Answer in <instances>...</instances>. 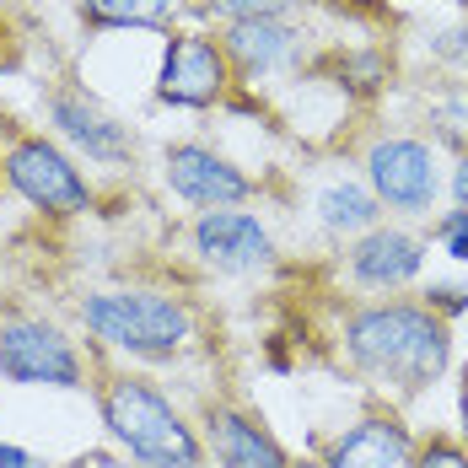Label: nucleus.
I'll return each instance as SVG.
<instances>
[{"label": "nucleus", "mask_w": 468, "mask_h": 468, "mask_svg": "<svg viewBox=\"0 0 468 468\" xmlns=\"http://www.w3.org/2000/svg\"><path fill=\"white\" fill-rule=\"evenodd\" d=\"M345 361L393 399H420L452 367V324H441L425 302L382 296L356 307L339 328Z\"/></svg>", "instance_id": "obj_1"}, {"label": "nucleus", "mask_w": 468, "mask_h": 468, "mask_svg": "<svg viewBox=\"0 0 468 468\" xmlns=\"http://www.w3.org/2000/svg\"><path fill=\"white\" fill-rule=\"evenodd\" d=\"M97 415L108 436L141 468H205V441L184 410L141 372H108L97 382Z\"/></svg>", "instance_id": "obj_2"}, {"label": "nucleus", "mask_w": 468, "mask_h": 468, "mask_svg": "<svg viewBox=\"0 0 468 468\" xmlns=\"http://www.w3.org/2000/svg\"><path fill=\"white\" fill-rule=\"evenodd\" d=\"M81 324L102 350L130 361H178L194 345V307L156 285H113L81 296Z\"/></svg>", "instance_id": "obj_3"}, {"label": "nucleus", "mask_w": 468, "mask_h": 468, "mask_svg": "<svg viewBox=\"0 0 468 468\" xmlns=\"http://www.w3.org/2000/svg\"><path fill=\"white\" fill-rule=\"evenodd\" d=\"M0 377L11 388H87V356L76 339L48 318L33 313H5L0 318Z\"/></svg>", "instance_id": "obj_4"}, {"label": "nucleus", "mask_w": 468, "mask_h": 468, "mask_svg": "<svg viewBox=\"0 0 468 468\" xmlns=\"http://www.w3.org/2000/svg\"><path fill=\"white\" fill-rule=\"evenodd\" d=\"M0 173L5 184L16 188L38 216H54V221H70L81 210H92V184L87 173L59 151L44 135H16L0 156Z\"/></svg>", "instance_id": "obj_5"}, {"label": "nucleus", "mask_w": 468, "mask_h": 468, "mask_svg": "<svg viewBox=\"0 0 468 468\" xmlns=\"http://www.w3.org/2000/svg\"><path fill=\"white\" fill-rule=\"evenodd\" d=\"M367 188L393 216H431L436 194H441L436 151L425 141H415V135H382L367 151Z\"/></svg>", "instance_id": "obj_6"}, {"label": "nucleus", "mask_w": 468, "mask_h": 468, "mask_svg": "<svg viewBox=\"0 0 468 468\" xmlns=\"http://www.w3.org/2000/svg\"><path fill=\"white\" fill-rule=\"evenodd\" d=\"M162 178H167V188H173L184 205H194V210H237V205L253 199V178L237 167L232 156H221L216 145H199V141L167 145Z\"/></svg>", "instance_id": "obj_7"}, {"label": "nucleus", "mask_w": 468, "mask_h": 468, "mask_svg": "<svg viewBox=\"0 0 468 468\" xmlns=\"http://www.w3.org/2000/svg\"><path fill=\"white\" fill-rule=\"evenodd\" d=\"M232 87V65L216 38L205 33H173L162 48V70H156V102L173 108H216Z\"/></svg>", "instance_id": "obj_8"}, {"label": "nucleus", "mask_w": 468, "mask_h": 468, "mask_svg": "<svg viewBox=\"0 0 468 468\" xmlns=\"http://www.w3.org/2000/svg\"><path fill=\"white\" fill-rule=\"evenodd\" d=\"M44 113H48V124L59 130V141H70L97 167H124L135 156L130 124H119L87 87H54L44 97Z\"/></svg>", "instance_id": "obj_9"}, {"label": "nucleus", "mask_w": 468, "mask_h": 468, "mask_svg": "<svg viewBox=\"0 0 468 468\" xmlns=\"http://www.w3.org/2000/svg\"><path fill=\"white\" fill-rule=\"evenodd\" d=\"M188 242L199 253V264H210L216 275H253L275 264V237L253 210H199Z\"/></svg>", "instance_id": "obj_10"}, {"label": "nucleus", "mask_w": 468, "mask_h": 468, "mask_svg": "<svg viewBox=\"0 0 468 468\" xmlns=\"http://www.w3.org/2000/svg\"><path fill=\"white\" fill-rule=\"evenodd\" d=\"M199 441L205 458H216V468H291V452L281 447V436L259 415L237 410V404H205L199 410Z\"/></svg>", "instance_id": "obj_11"}, {"label": "nucleus", "mask_w": 468, "mask_h": 468, "mask_svg": "<svg viewBox=\"0 0 468 468\" xmlns=\"http://www.w3.org/2000/svg\"><path fill=\"white\" fill-rule=\"evenodd\" d=\"M345 270H350V281L361 291L393 296L425 270V242L415 232H404V227H372V232H361L350 242Z\"/></svg>", "instance_id": "obj_12"}, {"label": "nucleus", "mask_w": 468, "mask_h": 468, "mask_svg": "<svg viewBox=\"0 0 468 468\" xmlns=\"http://www.w3.org/2000/svg\"><path fill=\"white\" fill-rule=\"evenodd\" d=\"M415 452V436L410 425L399 420L393 410H372L356 425H345L334 441L324 447V468H404Z\"/></svg>", "instance_id": "obj_13"}, {"label": "nucleus", "mask_w": 468, "mask_h": 468, "mask_svg": "<svg viewBox=\"0 0 468 468\" xmlns=\"http://www.w3.org/2000/svg\"><path fill=\"white\" fill-rule=\"evenodd\" d=\"M216 44L237 76H270L302 48V27L291 16H253V22H227Z\"/></svg>", "instance_id": "obj_14"}, {"label": "nucleus", "mask_w": 468, "mask_h": 468, "mask_svg": "<svg viewBox=\"0 0 468 468\" xmlns=\"http://www.w3.org/2000/svg\"><path fill=\"white\" fill-rule=\"evenodd\" d=\"M318 221H324L334 237H361L382 227V205L367 184H328L318 194Z\"/></svg>", "instance_id": "obj_15"}, {"label": "nucleus", "mask_w": 468, "mask_h": 468, "mask_svg": "<svg viewBox=\"0 0 468 468\" xmlns=\"http://www.w3.org/2000/svg\"><path fill=\"white\" fill-rule=\"evenodd\" d=\"M184 0H81V22L97 33H124V27H167Z\"/></svg>", "instance_id": "obj_16"}, {"label": "nucleus", "mask_w": 468, "mask_h": 468, "mask_svg": "<svg viewBox=\"0 0 468 468\" xmlns=\"http://www.w3.org/2000/svg\"><path fill=\"white\" fill-rule=\"evenodd\" d=\"M431 124H436V135L447 145L468 151V87H452V92L436 97L431 102Z\"/></svg>", "instance_id": "obj_17"}, {"label": "nucleus", "mask_w": 468, "mask_h": 468, "mask_svg": "<svg viewBox=\"0 0 468 468\" xmlns=\"http://www.w3.org/2000/svg\"><path fill=\"white\" fill-rule=\"evenodd\" d=\"M404 468H468V447L458 436L431 431V436H415V452H410Z\"/></svg>", "instance_id": "obj_18"}, {"label": "nucleus", "mask_w": 468, "mask_h": 468, "mask_svg": "<svg viewBox=\"0 0 468 468\" xmlns=\"http://www.w3.org/2000/svg\"><path fill=\"white\" fill-rule=\"evenodd\" d=\"M302 0H205L210 16L221 22H253V16H291Z\"/></svg>", "instance_id": "obj_19"}, {"label": "nucleus", "mask_w": 468, "mask_h": 468, "mask_svg": "<svg viewBox=\"0 0 468 468\" xmlns=\"http://www.w3.org/2000/svg\"><path fill=\"white\" fill-rule=\"evenodd\" d=\"M436 237H441V248H447L458 264H468V210H447V216L436 221Z\"/></svg>", "instance_id": "obj_20"}, {"label": "nucleus", "mask_w": 468, "mask_h": 468, "mask_svg": "<svg viewBox=\"0 0 468 468\" xmlns=\"http://www.w3.org/2000/svg\"><path fill=\"white\" fill-rule=\"evenodd\" d=\"M425 307H431L441 324H452L458 313H468V285H431V291H425Z\"/></svg>", "instance_id": "obj_21"}, {"label": "nucleus", "mask_w": 468, "mask_h": 468, "mask_svg": "<svg viewBox=\"0 0 468 468\" xmlns=\"http://www.w3.org/2000/svg\"><path fill=\"white\" fill-rule=\"evenodd\" d=\"M0 468H44L27 447H16V441H0Z\"/></svg>", "instance_id": "obj_22"}, {"label": "nucleus", "mask_w": 468, "mask_h": 468, "mask_svg": "<svg viewBox=\"0 0 468 468\" xmlns=\"http://www.w3.org/2000/svg\"><path fill=\"white\" fill-rule=\"evenodd\" d=\"M452 199H458V210H468V151L458 156V167H452Z\"/></svg>", "instance_id": "obj_23"}, {"label": "nucleus", "mask_w": 468, "mask_h": 468, "mask_svg": "<svg viewBox=\"0 0 468 468\" xmlns=\"http://www.w3.org/2000/svg\"><path fill=\"white\" fill-rule=\"evenodd\" d=\"M458 420H463V447H468V367H463V382H458Z\"/></svg>", "instance_id": "obj_24"}, {"label": "nucleus", "mask_w": 468, "mask_h": 468, "mask_svg": "<svg viewBox=\"0 0 468 468\" xmlns=\"http://www.w3.org/2000/svg\"><path fill=\"white\" fill-rule=\"evenodd\" d=\"M291 468H324L318 458H291Z\"/></svg>", "instance_id": "obj_25"}, {"label": "nucleus", "mask_w": 468, "mask_h": 468, "mask_svg": "<svg viewBox=\"0 0 468 468\" xmlns=\"http://www.w3.org/2000/svg\"><path fill=\"white\" fill-rule=\"evenodd\" d=\"M0 130H5V113H0Z\"/></svg>", "instance_id": "obj_26"}]
</instances>
